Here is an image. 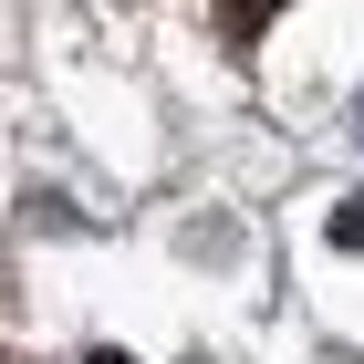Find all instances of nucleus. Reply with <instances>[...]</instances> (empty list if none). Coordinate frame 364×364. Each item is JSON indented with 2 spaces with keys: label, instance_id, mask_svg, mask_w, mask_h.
Listing matches in <instances>:
<instances>
[{
  "label": "nucleus",
  "instance_id": "nucleus-3",
  "mask_svg": "<svg viewBox=\"0 0 364 364\" xmlns=\"http://www.w3.org/2000/svg\"><path fill=\"white\" fill-rule=\"evenodd\" d=\"M84 364H136V354H114V343H94V354H84Z\"/></svg>",
  "mask_w": 364,
  "mask_h": 364
},
{
  "label": "nucleus",
  "instance_id": "nucleus-1",
  "mask_svg": "<svg viewBox=\"0 0 364 364\" xmlns=\"http://www.w3.org/2000/svg\"><path fill=\"white\" fill-rule=\"evenodd\" d=\"M333 250H364V188H354V198L333 208Z\"/></svg>",
  "mask_w": 364,
  "mask_h": 364
},
{
  "label": "nucleus",
  "instance_id": "nucleus-4",
  "mask_svg": "<svg viewBox=\"0 0 364 364\" xmlns=\"http://www.w3.org/2000/svg\"><path fill=\"white\" fill-rule=\"evenodd\" d=\"M198 364H208V354H198Z\"/></svg>",
  "mask_w": 364,
  "mask_h": 364
},
{
  "label": "nucleus",
  "instance_id": "nucleus-2",
  "mask_svg": "<svg viewBox=\"0 0 364 364\" xmlns=\"http://www.w3.org/2000/svg\"><path fill=\"white\" fill-rule=\"evenodd\" d=\"M219 11H229V31H260V21L281 11V0H219Z\"/></svg>",
  "mask_w": 364,
  "mask_h": 364
}]
</instances>
